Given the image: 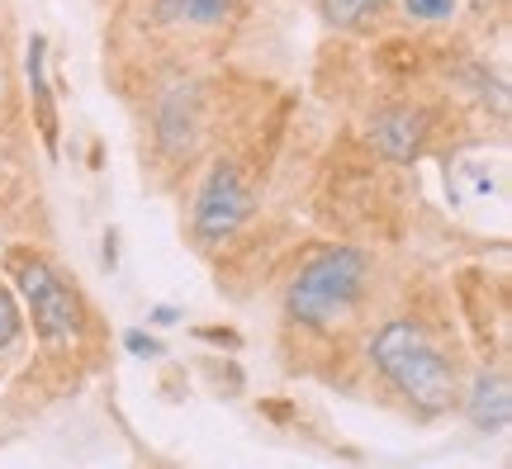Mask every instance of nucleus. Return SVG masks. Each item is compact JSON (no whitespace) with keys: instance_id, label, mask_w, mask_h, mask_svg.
<instances>
[{"instance_id":"nucleus-11","label":"nucleus","mask_w":512,"mask_h":469,"mask_svg":"<svg viewBox=\"0 0 512 469\" xmlns=\"http://www.w3.org/2000/svg\"><path fill=\"white\" fill-rule=\"evenodd\" d=\"M403 5H408V19H422V24H441L456 15V0H403Z\"/></svg>"},{"instance_id":"nucleus-2","label":"nucleus","mask_w":512,"mask_h":469,"mask_svg":"<svg viewBox=\"0 0 512 469\" xmlns=\"http://www.w3.org/2000/svg\"><path fill=\"white\" fill-rule=\"evenodd\" d=\"M366 271L370 261L356 247H328L323 256H313L304 271L294 275L290 294H285V313L304 327H332L342 323L356 299L366 294Z\"/></svg>"},{"instance_id":"nucleus-3","label":"nucleus","mask_w":512,"mask_h":469,"mask_svg":"<svg viewBox=\"0 0 512 469\" xmlns=\"http://www.w3.org/2000/svg\"><path fill=\"white\" fill-rule=\"evenodd\" d=\"M10 271H15L19 294H24V304L34 313L38 337L43 342H72L81 332V304H76L72 289L62 285V275L43 256H15Z\"/></svg>"},{"instance_id":"nucleus-12","label":"nucleus","mask_w":512,"mask_h":469,"mask_svg":"<svg viewBox=\"0 0 512 469\" xmlns=\"http://www.w3.org/2000/svg\"><path fill=\"white\" fill-rule=\"evenodd\" d=\"M124 351H128V356H138V361H157V356H162V342H157L152 332H143V327H128V332H124Z\"/></svg>"},{"instance_id":"nucleus-14","label":"nucleus","mask_w":512,"mask_h":469,"mask_svg":"<svg viewBox=\"0 0 512 469\" xmlns=\"http://www.w3.org/2000/svg\"><path fill=\"white\" fill-rule=\"evenodd\" d=\"M181 318H185V313H181V308H171V304H157L152 313H147V323H157V327H176Z\"/></svg>"},{"instance_id":"nucleus-9","label":"nucleus","mask_w":512,"mask_h":469,"mask_svg":"<svg viewBox=\"0 0 512 469\" xmlns=\"http://www.w3.org/2000/svg\"><path fill=\"white\" fill-rule=\"evenodd\" d=\"M233 10H238V0H157L162 24H195V29H214Z\"/></svg>"},{"instance_id":"nucleus-10","label":"nucleus","mask_w":512,"mask_h":469,"mask_svg":"<svg viewBox=\"0 0 512 469\" xmlns=\"http://www.w3.org/2000/svg\"><path fill=\"white\" fill-rule=\"evenodd\" d=\"M328 24H361L370 10H380L384 0H318Z\"/></svg>"},{"instance_id":"nucleus-5","label":"nucleus","mask_w":512,"mask_h":469,"mask_svg":"<svg viewBox=\"0 0 512 469\" xmlns=\"http://www.w3.org/2000/svg\"><path fill=\"white\" fill-rule=\"evenodd\" d=\"M446 195L465 209H484L489 199L503 204L508 176H503V166H489L484 157H460L456 166H446Z\"/></svg>"},{"instance_id":"nucleus-8","label":"nucleus","mask_w":512,"mask_h":469,"mask_svg":"<svg viewBox=\"0 0 512 469\" xmlns=\"http://www.w3.org/2000/svg\"><path fill=\"white\" fill-rule=\"evenodd\" d=\"M465 417H470V427H479V432H503L512 422V394H508V379L498 375H484L475 379V389H470V398H465Z\"/></svg>"},{"instance_id":"nucleus-7","label":"nucleus","mask_w":512,"mask_h":469,"mask_svg":"<svg viewBox=\"0 0 512 469\" xmlns=\"http://www.w3.org/2000/svg\"><path fill=\"white\" fill-rule=\"evenodd\" d=\"M24 76H29V95H34V119L43 133L48 157H57V109H53V86H48V38L34 34L29 53H24Z\"/></svg>"},{"instance_id":"nucleus-4","label":"nucleus","mask_w":512,"mask_h":469,"mask_svg":"<svg viewBox=\"0 0 512 469\" xmlns=\"http://www.w3.org/2000/svg\"><path fill=\"white\" fill-rule=\"evenodd\" d=\"M247 218H252V190L242 185L238 166L219 162L209 171V181L200 185V195H195V214H190L195 237L209 242V247H219V242H228V237L238 233Z\"/></svg>"},{"instance_id":"nucleus-6","label":"nucleus","mask_w":512,"mask_h":469,"mask_svg":"<svg viewBox=\"0 0 512 469\" xmlns=\"http://www.w3.org/2000/svg\"><path fill=\"white\" fill-rule=\"evenodd\" d=\"M370 138L389 162H413L422 152V138H427V119L418 109H384L370 124Z\"/></svg>"},{"instance_id":"nucleus-1","label":"nucleus","mask_w":512,"mask_h":469,"mask_svg":"<svg viewBox=\"0 0 512 469\" xmlns=\"http://www.w3.org/2000/svg\"><path fill=\"white\" fill-rule=\"evenodd\" d=\"M370 361L413 408H422V413H446L451 408L456 370L418 323H408V318L384 323L375 332V342H370Z\"/></svg>"},{"instance_id":"nucleus-13","label":"nucleus","mask_w":512,"mask_h":469,"mask_svg":"<svg viewBox=\"0 0 512 469\" xmlns=\"http://www.w3.org/2000/svg\"><path fill=\"white\" fill-rule=\"evenodd\" d=\"M19 337V308H15V299H10V289L0 285V351L15 342Z\"/></svg>"}]
</instances>
